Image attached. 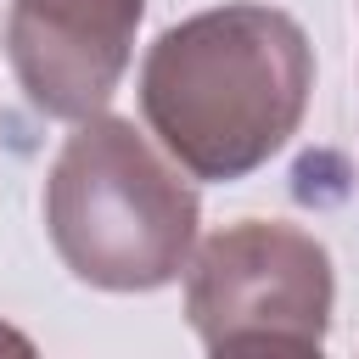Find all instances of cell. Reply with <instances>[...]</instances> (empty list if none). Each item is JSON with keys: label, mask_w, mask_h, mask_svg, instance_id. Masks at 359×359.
<instances>
[{"label": "cell", "mask_w": 359, "mask_h": 359, "mask_svg": "<svg viewBox=\"0 0 359 359\" xmlns=\"http://www.w3.org/2000/svg\"><path fill=\"white\" fill-rule=\"evenodd\" d=\"M309 90L303 28L252 0L174 22L140 67V112L196 180H241L269 163L297 135Z\"/></svg>", "instance_id": "6da1fadb"}, {"label": "cell", "mask_w": 359, "mask_h": 359, "mask_svg": "<svg viewBox=\"0 0 359 359\" xmlns=\"http://www.w3.org/2000/svg\"><path fill=\"white\" fill-rule=\"evenodd\" d=\"M45 224L62 264L107 292L168 286L196 236V191L123 118H79L50 185Z\"/></svg>", "instance_id": "7a4b0ae2"}, {"label": "cell", "mask_w": 359, "mask_h": 359, "mask_svg": "<svg viewBox=\"0 0 359 359\" xmlns=\"http://www.w3.org/2000/svg\"><path fill=\"white\" fill-rule=\"evenodd\" d=\"M331 314V258L280 219H247L213 236L191 269V320L224 348H320Z\"/></svg>", "instance_id": "3957f363"}, {"label": "cell", "mask_w": 359, "mask_h": 359, "mask_svg": "<svg viewBox=\"0 0 359 359\" xmlns=\"http://www.w3.org/2000/svg\"><path fill=\"white\" fill-rule=\"evenodd\" d=\"M146 0H11L6 56L45 118H95L140 28Z\"/></svg>", "instance_id": "277c9868"}]
</instances>
